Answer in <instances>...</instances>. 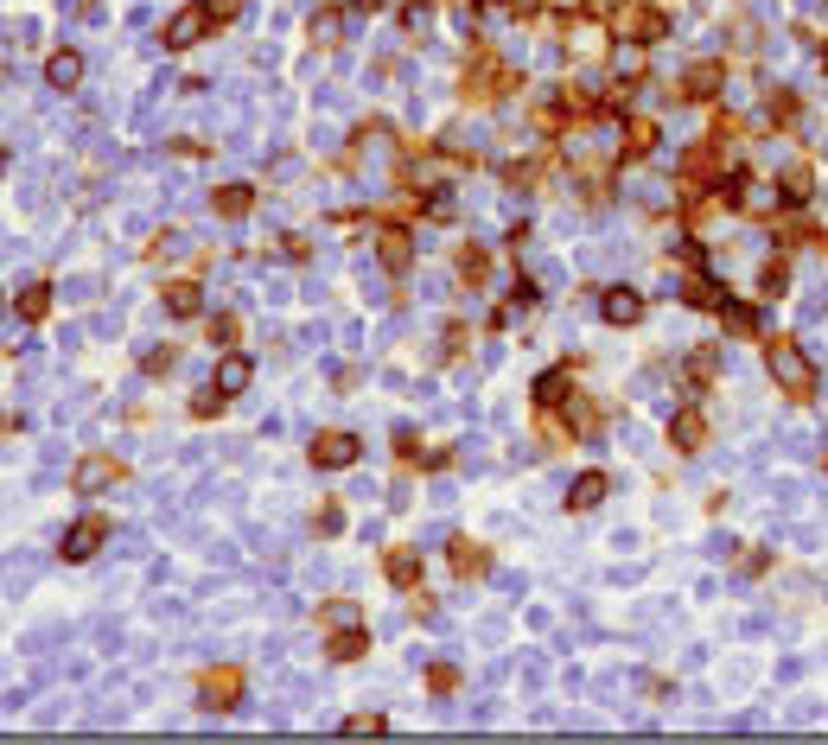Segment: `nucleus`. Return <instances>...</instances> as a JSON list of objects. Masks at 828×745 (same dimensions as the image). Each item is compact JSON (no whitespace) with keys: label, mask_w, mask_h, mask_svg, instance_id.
<instances>
[{"label":"nucleus","mask_w":828,"mask_h":745,"mask_svg":"<svg viewBox=\"0 0 828 745\" xmlns=\"http://www.w3.org/2000/svg\"><path fill=\"white\" fill-rule=\"evenodd\" d=\"M765 370H771V383H778V395H790V402H809L816 395V363H809V351L797 338H771L765 344Z\"/></svg>","instance_id":"1"},{"label":"nucleus","mask_w":828,"mask_h":745,"mask_svg":"<svg viewBox=\"0 0 828 745\" xmlns=\"http://www.w3.org/2000/svg\"><path fill=\"white\" fill-rule=\"evenodd\" d=\"M618 39H631V45L669 39V13L663 7H644V0H625V7H618Z\"/></svg>","instance_id":"2"},{"label":"nucleus","mask_w":828,"mask_h":745,"mask_svg":"<svg viewBox=\"0 0 828 745\" xmlns=\"http://www.w3.org/2000/svg\"><path fill=\"white\" fill-rule=\"evenodd\" d=\"M122 478H128V465L115 459V453H83L77 472H71V491L77 497H102L109 484H122Z\"/></svg>","instance_id":"3"},{"label":"nucleus","mask_w":828,"mask_h":745,"mask_svg":"<svg viewBox=\"0 0 828 745\" xmlns=\"http://www.w3.org/2000/svg\"><path fill=\"white\" fill-rule=\"evenodd\" d=\"M243 701V669L236 663H217L198 675V707H211V714H230V707Z\"/></svg>","instance_id":"4"},{"label":"nucleus","mask_w":828,"mask_h":745,"mask_svg":"<svg viewBox=\"0 0 828 745\" xmlns=\"http://www.w3.org/2000/svg\"><path fill=\"white\" fill-rule=\"evenodd\" d=\"M504 90H516V71H510L504 58H497V51H478V64L465 71V96H478V102H497Z\"/></svg>","instance_id":"5"},{"label":"nucleus","mask_w":828,"mask_h":745,"mask_svg":"<svg viewBox=\"0 0 828 745\" xmlns=\"http://www.w3.org/2000/svg\"><path fill=\"white\" fill-rule=\"evenodd\" d=\"M357 453H364V440L357 433H344V427H325L313 446H306V459L319 465V472H344V465H357Z\"/></svg>","instance_id":"6"},{"label":"nucleus","mask_w":828,"mask_h":745,"mask_svg":"<svg viewBox=\"0 0 828 745\" xmlns=\"http://www.w3.org/2000/svg\"><path fill=\"white\" fill-rule=\"evenodd\" d=\"M211 26H217V20H211V7H204V0H192V7H179V13H172V20L160 26V39H166V51H192Z\"/></svg>","instance_id":"7"},{"label":"nucleus","mask_w":828,"mask_h":745,"mask_svg":"<svg viewBox=\"0 0 828 745\" xmlns=\"http://www.w3.org/2000/svg\"><path fill=\"white\" fill-rule=\"evenodd\" d=\"M102 542H109V516L90 510V516H77V523L64 529V548H58V554H64V561H90Z\"/></svg>","instance_id":"8"},{"label":"nucleus","mask_w":828,"mask_h":745,"mask_svg":"<svg viewBox=\"0 0 828 745\" xmlns=\"http://www.w3.org/2000/svg\"><path fill=\"white\" fill-rule=\"evenodd\" d=\"M676 90H682L688 102H714L720 90H727V64H720V58H701V64H688Z\"/></svg>","instance_id":"9"},{"label":"nucleus","mask_w":828,"mask_h":745,"mask_svg":"<svg viewBox=\"0 0 828 745\" xmlns=\"http://www.w3.org/2000/svg\"><path fill=\"white\" fill-rule=\"evenodd\" d=\"M707 440H714V427H707L701 408H676V414H669V446H676V453H701Z\"/></svg>","instance_id":"10"},{"label":"nucleus","mask_w":828,"mask_h":745,"mask_svg":"<svg viewBox=\"0 0 828 745\" xmlns=\"http://www.w3.org/2000/svg\"><path fill=\"white\" fill-rule=\"evenodd\" d=\"M599 313H606V325H644L650 300L637 287H606V293H599Z\"/></svg>","instance_id":"11"},{"label":"nucleus","mask_w":828,"mask_h":745,"mask_svg":"<svg viewBox=\"0 0 828 745\" xmlns=\"http://www.w3.org/2000/svg\"><path fill=\"white\" fill-rule=\"evenodd\" d=\"M650 153H657V121L625 115V128H618V160H650Z\"/></svg>","instance_id":"12"},{"label":"nucleus","mask_w":828,"mask_h":745,"mask_svg":"<svg viewBox=\"0 0 828 745\" xmlns=\"http://www.w3.org/2000/svg\"><path fill=\"white\" fill-rule=\"evenodd\" d=\"M255 383V363L243 357V351H217V370H211V389H223V395H243Z\"/></svg>","instance_id":"13"},{"label":"nucleus","mask_w":828,"mask_h":745,"mask_svg":"<svg viewBox=\"0 0 828 745\" xmlns=\"http://www.w3.org/2000/svg\"><path fill=\"white\" fill-rule=\"evenodd\" d=\"M376 262H383L389 274H408L414 268V236L395 230V223H389V230H376Z\"/></svg>","instance_id":"14"},{"label":"nucleus","mask_w":828,"mask_h":745,"mask_svg":"<svg viewBox=\"0 0 828 745\" xmlns=\"http://www.w3.org/2000/svg\"><path fill=\"white\" fill-rule=\"evenodd\" d=\"M383 580L395 586V593H414V586H421V548H389L383 554Z\"/></svg>","instance_id":"15"},{"label":"nucleus","mask_w":828,"mask_h":745,"mask_svg":"<svg viewBox=\"0 0 828 745\" xmlns=\"http://www.w3.org/2000/svg\"><path fill=\"white\" fill-rule=\"evenodd\" d=\"M809 198H816V172H809V160L784 166V179H778V204H784V211H803Z\"/></svg>","instance_id":"16"},{"label":"nucleus","mask_w":828,"mask_h":745,"mask_svg":"<svg viewBox=\"0 0 828 745\" xmlns=\"http://www.w3.org/2000/svg\"><path fill=\"white\" fill-rule=\"evenodd\" d=\"M45 83H51V90H77V83H83V51H71V45L51 51V58H45Z\"/></svg>","instance_id":"17"},{"label":"nucleus","mask_w":828,"mask_h":745,"mask_svg":"<svg viewBox=\"0 0 828 745\" xmlns=\"http://www.w3.org/2000/svg\"><path fill=\"white\" fill-rule=\"evenodd\" d=\"M612 491V478L606 472H580L574 484H567V510H599V497Z\"/></svg>","instance_id":"18"},{"label":"nucleus","mask_w":828,"mask_h":745,"mask_svg":"<svg viewBox=\"0 0 828 745\" xmlns=\"http://www.w3.org/2000/svg\"><path fill=\"white\" fill-rule=\"evenodd\" d=\"M211 211L230 217V223L249 217V211H255V185H217V192H211Z\"/></svg>","instance_id":"19"},{"label":"nucleus","mask_w":828,"mask_h":745,"mask_svg":"<svg viewBox=\"0 0 828 745\" xmlns=\"http://www.w3.org/2000/svg\"><path fill=\"white\" fill-rule=\"evenodd\" d=\"M567 389H574V363H555L548 376H536V408H555V402H567Z\"/></svg>","instance_id":"20"},{"label":"nucleus","mask_w":828,"mask_h":745,"mask_svg":"<svg viewBox=\"0 0 828 745\" xmlns=\"http://www.w3.org/2000/svg\"><path fill=\"white\" fill-rule=\"evenodd\" d=\"M364 650H370V631H364V625H344V631H332V644H325V656H332V663H357Z\"/></svg>","instance_id":"21"},{"label":"nucleus","mask_w":828,"mask_h":745,"mask_svg":"<svg viewBox=\"0 0 828 745\" xmlns=\"http://www.w3.org/2000/svg\"><path fill=\"white\" fill-rule=\"evenodd\" d=\"M166 313H172V319H198V313H204L198 281H172V287H166Z\"/></svg>","instance_id":"22"},{"label":"nucleus","mask_w":828,"mask_h":745,"mask_svg":"<svg viewBox=\"0 0 828 745\" xmlns=\"http://www.w3.org/2000/svg\"><path fill=\"white\" fill-rule=\"evenodd\" d=\"M485 567H491V554L478 548V542H465V535H459V542H453V574H459V580H478Z\"/></svg>","instance_id":"23"},{"label":"nucleus","mask_w":828,"mask_h":745,"mask_svg":"<svg viewBox=\"0 0 828 745\" xmlns=\"http://www.w3.org/2000/svg\"><path fill=\"white\" fill-rule=\"evenodd\" d=\"M319 625H325V631L364 625V605H357V599H332V605H319Z\"/></svg>","instance_id":"24"},{"label":"nucleus","mask_w":828,"mask_h":745,"mask_svg":"<svg viewBox=\"0 0 828 745\" xmlns=\"http://www.w3.org/2000/svg\"><path fill=\"white\" fill-rule=\"evenodd\" d=\"M720 325H727V338H752L758 313H752V306H739V300H720Z\"/></svg>","instance_id":"25"},{"label":"nucleus","mask_w":828,"mask_h":745,"mask_svg":"<svg viewBox=\"0 0 828 745\" xmlns=\"http://www.w3.org/2000/svg\"><path fill=\"white\" fill-rule=\"evenodd\" d=\"M644 51H650V45H631V39H625V45L612 51V71L625 77V83H637V77H644Z\"/></svg>","instance_id":"26"},{"label":"nucleus","mask_w":828,"mask_h":745,"mask_svg":"<svg viewBox=\"0 0 828 745\" xmlns=\"http://www.w3.org/2000/svg\"><path fill=\"white\" fill-rule=\"evenodd\" d=\"M485 274H491V255L485 249H478V242H465V249H459V281H485Z\"/></svg>","instance_id":"27"},{"label":"nucleus","mask_w":828,"mask_h":745,"mask_svg":"<svg viewBox=\"0 0 828 745\" xmlns=\"http://www.w3.org/2000/svg\"><path fill=\"white\" fill-rule=\"evenodd\" d=\"M714 370H720V351H714V344H701V351L688 357V383L707 389V383H714Z\"/></svg>","instance_id":"28"},{"label":"nucleus","mask_w":828,"mask_h":745,"mask_svg":"<svg viewBox=\"0 0 828 745\" xmlns=\"http://www.w3.org/2000/svg\"><path fill=\"white\" fill-rule=\"evenodd\" d=\"M784 287H790V262L778 255V262H765V268H758V293H765V300H778Z\"/></svg>","instance_id":"29"},{"label":"nucleus","mask_w":828,"mask_h":745,"mask_svg":"<svg viewBox=\"0 0 828 745\" xmlns=\"http://www.w3.org/2000/svg\"><path fill=\"white\" fill-rule=\"evenodd\" d=\"M45 313H51V287L39 281V287H26V293H20V319H26V325H39Z\"/></svg>","instance_id":"30"},{"label":"nucleus","mask_w":828,"mask_h":745,"mask_svg":"<svg viewBox=\"0 0 828 745\" xmlns=\"http://www.w3.org/2000/svg\"><path fill=\"white\" fill-rule=\"evenodd\" d=\"M236 338H243V319H236V313H217L211 319V344H217V351H236Z\"/></svg>","instance_id":"31"},{"label":"nucleus","mask_w":828,"mask_h":745,"mask_svg":"<svg viewBox=\"0 0 828 745\" xmlns=\"http://www.w3.org/2000/svg\"><path fill=\"white\" fill-rule=\"evenodd\" d=\"M688 306H701V313H720V287L707 281V274H695V281H688Z\"/></svg>","instance_id":"32"},{"label":"nucleus","mask_w":828,"mask_h":745,"mask_svg":"<svg viewBox=\"0 0 828 745\" xmlns=\"http://www.w3.org/2000/svg\"><path fill=\"white\" fill-rule=\"evenodd\" d=\"M765 115H771V128H790V121H797V96H790V90H771Z\"/></svg>","instance_id":"33"},{"label":"nucleus","mask_w":828,"mask_h":745,"mask_svg":"<svg viewBox=\"0 0 828 745\" xmlns=\"http://www.w3.org/2000/svg\"><path fill=\"white\" fill-rule=\"evenodd\" d=\"M306 32H313V45H338V13L332 7L313 13V26H306Z\"/></svg>","instance_id":"34"},{"label":"nucleus","mask_w":828,"mask_h":745,"mask_svg":"<svg viewBox=\"0 0 828 745\" xmlns=\"http://www.w3.org/2000/svg\"><path fill=\"white\" fill-rule=\"evenodd\" d=\"M395 459H402V465L421 459V433H414V427H395Z\"/></svg>","instance_id":"35"},{"label":"nucleus","mask_w":828,"mask_h":745,"mask_svg":"<svg viewBox=\"0 0 828 745\" xmlns=\"http://www.w3.org/2000/svg\"><path fill=\"white\" fill-rule=\"evenodd\" d=\"M427 688H434V695H453V688H459V669L453 663H434V669H427Z\"/></svg>","instance_id":"36"},{"label":"nucleus","mask_w":828,"mask_h":745,"mask_svg":"<svg viewBox=\"0 0 828 745\" xmlns=\"http://www.w3.org/2000/svg\"><path fill=\"white\" fill-rule=\"evenodd\" d=\"M223 408H230V395H223V389H204L198 402H192V414H198V421H211V414H223Z\"/></svg>","instance_id":"37"},{"label":"nucleus","mask_w":828,"mask_h":745,"mask_svg":"<svg viewBox=\"0 0 828 745\" xmlns=\"http://www.w3.org/2000/svg\"><path fill=\"white\" fill-rule=\"evenodd\" d=\"M383 726H389V714H376V707H370V714H351V720H344V733H383Z\"/></svg>","instance_id":"38"},{"label":"nucleus","mask_w":828,"mask_h":745,"mask_svg":"<svg viewBox=\"0 0 828 745\" xmlns=\"http://www.w3.org/2000/svg\"><path fill=\"white\" fill-rule=\"evenodd\" d=\"M172 363H179V351L166 344V351H147V357H141V370H147V376H160V370H172Z\"/></svg>","instance_id":"39"},{"label":"nucleus","mask_w":828,"mask_h":745,"mask_svg":"<svg viewBox=\"0 0 828 745\" xmlns=\"http://www.w3.org/2000/svg\"><path fill=\"white\" fill-rule=\"evenodd\" d=\"M204 7H211V20L223 26V20H236V13H243V7H249V0H204Z\"/></svg>","instance_id":"40"},{"label":"nucleus","mask_w":828,"mask_h":745,"mask_svg":"<svg viewBox=\"0 0 828 745\" xmlns=\"http://www.w3.org/2000/svg\"><path fill=\"white\" fill-rule=\"evenodd\" d=\"M338 523H344V510H338V504H325V510L313 516V529H319V535H338Z\"/></svg>","instance_id":"41"},{"label":"nucleus","mask_w":828,"mask_h":745,"mask_svg":"<svg viewBox=\"0 0 828 745\" xmlns=\"http://www.w3.org/2000/svg\"><path fill=\"white\" fill-rule=\"evenodd\" d=\"M459 211V204L453 198H446V192H434V198H427V217H434V223H446V217H453Z\"/></svg>","instance_id":"42"},{"label":"nucleus","mask_w":828,"mask_h":745,"mask_svg":"<svg viewBox=\"0 0 828 745\" xmlns=\"http://www.w3.org/2000/svg\"><path fill=\"white\" fill-rule=\"evenodd\" d=\"M351 7H357V13H376V7H383V0H351Z\"/></svg>","instance_id":"43"},{"label":"nucleus","mask_w":828,"mask_h":745,"mask_svg":"<svg viewBox=\"0 0 828 745\" xmlns=\"http://www.w3.org/2000/svg\"><path fill=\"white\" fill-rule=\"evenodd\" d=\"M822 64H828V45H822Z\"/></svg>","instance_id":"44"},{"label":"nucleus","mask_w":828,"mask_h":745,"mask_svg":"<svg viewBox=\"0 0 828 745\" xmlns=\"http://www.w3.org/2000/svg\"><path fill=\"white\" fill-rule=\"evenodd\" d=\"M822 465H828V459H822Z\"/></svg>","instance_id":"45"}]
</instances>
